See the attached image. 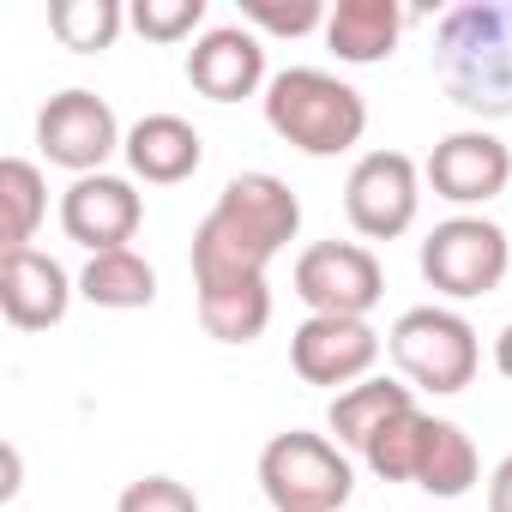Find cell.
Returning a JSON list of instances; mask_svg holds the SVG:
<instances>
[{
  "label": "cell",
  "instance_id": "cell-9",
  "mask_svg": "<svg viewBox=\"0 0 512 512\" xmlns=\"http://www.w3.org/2000/svg\"><path fill=\"white\" fill-rule=\"evenodd\" d=\"M422 211V169L404 151H368L356 157L344 181V217L368 241H398Z\"/></svg>",
  "mask_w": 512,
  "mask_h": 512
},
{
  "label": "cell",
  "instance_id": "cell-11",
  "mask_svg": "<svg viewBox=\"0 0 512 512\" xmlns=\"http://www.w3.org/2000/svg\"><path fill=\"white\" fill-rule=\"evenodd\" d=\"M422 181H428L434 199H446V205H488V199H500L506 181H512V151H506L488 127H458V133H446V139L428 151Z\"/></svg>",
  "mask_w": 512,
  "mask_h": 512
},
{
  "label": "cell",
  "instance_id": "cell-10",
  "mask_svg": "<svg viewBox=\"0 0 512 512\" xmlns=\"http://www.w3.org/2000/svg\"><path fill=\"white\" fill-rule=\"evenodd\" d=\"M380 332L368 320H344V314H308L296 332H290V368L308 380V386H362L374 380V362H380Z\"/></svg>",
  "mask_w": 512,
  "mask_h": 512
},
{
  "label": "cell",
  "instance_id": "cell-18",
  "mask_svg": "<svg viewBox=\"0 0 512 512\" xmlns=\"http://www.w3.org/2000/svg\"><path fill=\"white\" fill-rule=\"evenodd\" d=\"M199 326L217 344H253L272 326V284L247 278V284H205L199 290Z\"/></svg>",
  "mask_w": 512,
  "mask_h": 512
},
{
  "label": "cell",
  "instance_id": "cell-15",
  "mask_svg": "<svg viewBox=\"0 0 512 512\" xmlns=\"http://www.w3.org/2000/svg\"><path fill=\"white\" fill-rule=\"evenodd\" d=\"M127 169L139 175V181H151V187H175V181H187L199 163H205V139H199V127L193 121H181V115H169V109H157V115H139L133 127H127Z\"/></svg>",
  "mask_w": 512,
  "mask_h": 512
},
{
  "label": "cell",
  "instance_id": "cell-1",
  "mask_svg": "<svg viewBox=\"0 0 512 512\" xmlns=\"http://www.w3.org/2000/svg\"><path fill=\"white\" fill-rule=\"evenodd\" d=\"M296 229H302V199L290 193V181L266 169L223 181L217 205L193 229V284L205 290V284L266 278V266L296 241Z\"/></svg>",
  "mask_w": 512,
  "mask_h": 512
},
{
  "label": "cell",
  "instance_id": "cell-12",
  "mask_svg": "<svg viewBox=\"0 0 512 512\" xmlns=\"http://www.w3.org/2000/svg\"><path fill=\"white\" fill-rule=\"evenodd\" d=\"M145 223V199L127 175H79L61 193V229L85 247V253H115L139 235Z\"/></svg>",
  "mask_w": 512,
  "mask_h": 512
},
{
  "label": "cell",
  "instance_id": "cell-19",
  "mask_svg": "<svg viewBox=\"0 0 512 512\" xmlns=\"http://www.w3.org/2000/svg\"><path fill=\"white\" fill-rule=\"evenodd\" d=\"M79 296L91 308H151L157 302V266L133 247L91 253L85 272H79Z\"/></svg>",
  "mask_w": 512,
  "mask_h": 512
},
{
  "label": "cell",
  "instance_id": "cell-29",
  "mask_svg": "<svg viewBox=\"0 0 512 512\" xmlns=\"http://www.w3.org/2000/svg\"><path fill=\"white\" fill-rule=\"evenodd\" d=\"M0 458H7V482H0V500H13V494H19V470H25V464H19V446H7Z\"/></svg>",
  "mask_w": 512,
  "mask_h": 512
},
{
  "label": "cell",
  "instance_id": "cell-13",
  "mask_svg": "<svg viewBox=\"0 0 512 512\" xmlns=\"http://www.w3.org/2000/svg\"><path fill=\"white\" fill-rule=\"evenodd\" d=\"M79 284L67 278L61 260H49V253L37 247H19V253H0V314H7V326L19 332H49L67 320Z\"/></svg>",
  "mask_w": 512,
  "mask_h": 512
},
{
  "label": "cell",
  "instance_id": "cell-3",
  "mask_svg": "<svg viewBox=\"0 0 512 512\" xmlns=\"http://www.w3.org/2000/svg\"><path fill=\"white\" fill-rule=\"evenodd\" d=\"M266 127L296 145L302 157H338L350 145H362L368 133V103L356 85H344L326 67H284L266 85Z\"/></svg>",
  "mask_w": 512,
  "mask_h": 512
},
{
  "label": "cell",
  "instance_id": "cell-20",
  "mask_svg": "<svg viewBox=\"0 0 512 512\" xmlns=\"http://www.w3.org/2000/svg\"><path fill=\"white\" fill-rule=\"evenodd\" d=\"M476 476H482L476 440H470L458 422L434 416V422H428L422 464H416V488H422V494H434V500H458V494H470V488H476Z\"/></svg>",
  "mask_w": 512,
  "mask_h": 512
},
{
  "label": "cell",
  "instance_id": "cell-4",
  "mask_svg": "<svg viewBox=\"0 0 512 512\" xmlns=\"http://www.w3.org/2000/svg\"><path fill=\"white\" fill-rule=\"evenodd\" d=\"M260 488L278 512H344L356 494V470L338 440L290 428L272 434L260 452Z\"/></svg>",
  "mask_w": 512,
  "mask_h": 512
},
{
  "label": "cell",
  "instance_id": "cell-23",
  "mask_svg": "<svg viewBox=\"0 0 512 512\" xmlns=\"http://www.w3.org/2000/svg\"><path fill=\"white\" fill-rule=\"evenodd\" d=\"M428 422L422 410H404L392 416L368 446H362V464L380 476V482H416V464H422V446H428Z\"/></svg>",
  "mask_w": 512,
  "mask_h": 512
},
{
  "label": "cell",
  "instance_id": "cell-28",
  "mask_svg": "<svg viewBox=\"0 0 512 512\" xmlns=\"http://www.w3.org/2000/svg\"><path fill=\"white\" fill-rule=\"evenodd\" d=\"M494 368L512 380V320H506V326H500V338H494Z\"/></svg>",
  "mask_w": 512,
  "mask_h": 512
},
{
  "label": "cell",
  "instance_id": "cell-5",
  "mask_svg": "<svg viewBox=\"0 0 512 512\" xmlns=\"http://www.w3.org/2000/svg\"><path fill=\"white\" fill-rule=\"evenodd\" d=\"M386 350H392L398 374L416 392H434V398L464 392L476 380V368H482L476 326L458 308H410V314H398V326L386 332Z\"/></svg>",
  "mask_w": 512,
  "mask_h": 512
},
{
  "label": "cell",
  "instance_id": "cell-17",
  "mask_svg": "<svg viewBox=\"0 0 512 512\" xmlns=\"http://www.w3.org/2000/svg\"><path fill=\"white\" fill-rule=\"evenodd\" d=\"M404 410H416V386L374 374V380H362V386H350V392H338V398H332L326 428L338 434V446L362 452V446H368L392 416H404Z\"/></svg>",
  "mask_w": 512,
  "mask_h": 512
},
{
  "label": "cell",
  "instance_id": "cell-25",
  "mask_svg": "<svg viewBox=\"0 0 512 512\" xmlns=\"http://www.w3.org/2000/svg\"><path fill=\"white\" fill-rule=\"evenodd\" d=\"M241 19L272 37H308V31H326L332 13L320 0H241Z\"/></svg>",
  "mask_w": 512,
  "mask_h": 512
},
{
  "label": "cell",
  "instance_id": "cell-24",
  "mask_svg": "<svg viewBox=\"0 0 512 512\" xmlns=\"http://www.w3.org/2000/svg\"><path fill=\"white\" fill-rule=\"evenodd\" d=\"M127 25L151 43H181L205 25V0H133Z\"/></svg>",
  "mask_w": 512,
  "mask_h": 512
},
{
  "label": "cell",
  "instance_id": "cell-6",
  "mask_svg": "<svg viewBox=\"0 0 512 512\" xmlns=\"http://www.w3.org/2000/svg\"><path fill=\"white\" fill-rule=\"evenodd\" d=\"M512 272V241L500 223L488 217H446L428 229L422 241V278L446 296V302H476V296H494Z\"/></svg>",
  "mask_w": 512,
  "mask_h": 512
},
{
  "label": "cell",
  "instance_id": "cell-8",
  "mask_svg": "<svg viewBox=\"0 0 512 512\" xmlns=\"http://www.w3.org/2000/svg\"><path fill=\"white\" fill-rule=\"evenodd\" d=\"M37 145H43V157H49L55 169H73V181H79V175H103V163L127 145V133H121L115 109H109L97 91L73 85V91H61V97L43 103V115H37Z\"/></svg>",
  "mask_w": 512,
  "mask_h": 512
},
{
  "label": "cell",
  "instance_id": "cell-26",
  "mask_svg": "<svg viewBox=\"0 0 512 512\" xmlns=\"http://www.w3.org/2000/svg\"><path fill=\"white\" fill-rule=\"evenodd\" d=\"M115 512H199V500H193V488L175 482V476H139V482L121 488Z\"/></svg>",
  "mask_w": 512,
  "mask_h": 512
},
{
  "label": "cell",
  "instance_id": "cell-14",
  "mask_svg": "<svg viewBox=\"0 0 512 512\" xmlns=\"http://www.w3.org/2000/svg\"><path fill=\"white\" fill-rule=\"evenodd\" d=\"M187 79L199 97L211 103H241L253 91H266V43L253 37L247 25H217L187 49Z\"/></svg>",
  "mask_w": 512,
  "mask_h": 512
},
{
  "label": "cell",
  "instance_id": "cell-27",
  "mask_svg": "<svg viewBox=\"0 0 512 512\" xmlns=\"http://www.w3.org/2000/svg\"><path fill=\"white\" fill-rule=\"evenodd\" d=\"M488 512H512V452L494 464V476H488Z\"/></svg>",
  "mask_w": 512,
  "mask_h": 512
},
{
  "label": "cell",
  "instance_id": "cell-22",
  "mask_svg": "<svg viewBox=\"0 0 512 512\" xmlns=\"http://www.w3.org/2000/svg\"><path fill=\"white\" fill-rule=\"evenodd\" d=\"M121 25H127V7H121V0H55V7H49V31H55L61 49H73V55H103V49H115Z\"/></svg>",
  "mask_w": 512,
  "mask_h": 512
},
{
  "label": "cell",
  "instance_id": "cell-2",
  "mask_svg": "<svg viewBox=\"0 0 512 512\" xmlns=\"http://www.w3.org/2000/svg\"><path fill=\"white\" fill-rule=\"evenodd\" d=\"M434 79L476 121L512 115V0H458L440 13Z\"/></svg>",
  "mask_w": 512,
  "mask_h": 512
},
{
  "label": "cell",
  "instance_id": "cell-7",
  "mask_svg": "<svg viewBox=\"0 0 512 512\" xmlns=\"http://www.w3.org/2000/svg\"><path fill=\"white\" fill-rule=\"evenodd\" d=\"M296 296L308 302V314L368 320L386 296V272L362 241H314L296 260Z\"/></svg>",
  "mask_w": 512,
  "mask_h": 512
},
{
  "label": "cell",
  "instance_id": "cell-16",
  "mask_svg": "<svg viewBox=\"0 0 512 512\" xmlns=\"http://www.w3.org/2000/svg\"><path fill=\"white\" fill-rule=\"evenodd\" d=\"M398 37H404V7H398V0H338L332 19H326V49L344 67L392 61Z\"/></svg>",
  "mask_w": 512,
  "mask_h": 512
},
{
  "label": "cell",
  "instance_id": "cell-21",
  "mask_svg": "<svg viewBox=\"0 0 512 512\" xmlns=\"http://www.w3.org/2000/svg\"><path fill=\"white\" fill-rule=\"evenodd\" d=\"M0 211H7V253L37 241V223L49 217V181L31 157H7L0 163Z\"/></svg>",
  "mask_w": 512,
  "mask_h": 512
}]
</instances>
